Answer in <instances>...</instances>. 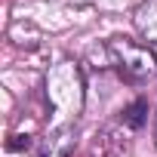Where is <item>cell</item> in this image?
Listing matches in <instances>:
<instances>
[{
    "mask_svg": "<svg viewBox=\"0 0 157 157\" xmlns=\"http://www.w3.org/2000/svg\"><path fill=\"white\" fill-rule=\"evenodd\" d=\"M132 25L148 46L157 43V0H142L132 13Z\"/></svg>",
    "mask_w": 157,
    "mask_h": 157,
    "instance_id": "277c9868",
    "label": "cell"
},
{
    "mask_svg": "<svg viewBox=\"0 0 157 157\" xmlns=\"http://www.w3.org/2000/svg\"><path fill=\"white\" fill-rule=\"evenodd\" d=\"M46 102L59 117V126H68L83 108V74L74 62H59L46 74Z\"/></svg>",
    "mask_w": 157,
    "mask_h": 157,
    "instance_id": "6da1fadb",
    "label": "cell"
},
{
    "mask_svg": "<svg viewBox=\"0 0 157 157\" xmlns=\"http://www.w3.org/2000/svg\"><path fill=\"white\" fill-rule=\"evenodd\" d=\"M154 142H157V123H154Z\"/></svg>",
    "mask_w": 157,
    "mask_h": 157,
    "instance_id": "8992f818",
    "label": "cell"
},
{
    "mask_svg": "<svg viewBox=\"0 0 157 157\" xmlns=\"http://www.w3.org/2000/svg\"><path fill=\"white\" fill-rule=\"evenodd\" d=\"M74 148V139H71V126H56L46 139H40L31 151V157H68Z\"/></svg>",
    "mask_w": 157,
    "mask_h": 157,
    "instance_id": "3957f363",
    "label": "cell"
},
{
    "mask_svg": "<svg viewBox=\"0 0 157 157\" xmlns=\"http://www.w3.org/2000/svg\"><path fill=\"white\" fill-rule=\"evenodd\" d=\"M145 114H148V102H145V99H136L132 105H126V108L120 111V120H123L126 129H139V126L145 123Z\"/></svg>",
    "mask_w": 157,
    "mask_h": 157,
    "instance_id": "5b68a950",
    "label": "cell"
},
{
    "mask_svg": "<svg viewBox=\"0 0 157 157\" xmlns=\"http://www.w3.org/2000/svg\"><path fill=\"white\" fill-rule=\"evenodd\" d=\"M108 59L126 83H148L157 77V56L151 52L148 43H139L129 37H111Z\"/></svg>",
    "mask_w": 157,
    "mask_h": 157,
    "instance_id": "7a4b0ae2",
    "label": "cell"
}]
</instances>
